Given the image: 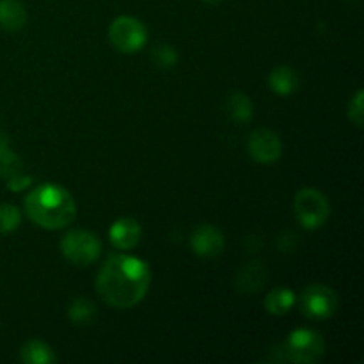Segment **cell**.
<instances>
[{
    "label": "cell",
    "instance_id": "21",
    "mask_svg": "<svg viewBox=\"0 0 364 364\" xmlns=\"http://www.w3.org/2000/svg\"><path fill=\"white\" fill-rule=\"evenodd\" d=\"M363 96L364 91L359 89L354 95V98L348 103V119L355 124L358 128L363 127V117H364V109H363Z\"/></svg>",
    "mask_w": 364,
    "mask_h": 364
},
{
    "label": "cell",
    "instance_id": "16",
    "mask_svg": "<svg viewBox=\"0 0 364 364\" xmlns=\"http://www.w3.org/2000/svg\"><path fill=\"white\" fill-rule=\"evenodd\" d=\"M226 110L230 114V117L237 123H247L249 119H252V102L249 100V96H245L244 92H231V96L226 102Z\"/></svg>",
    "mask_w": 364,
    "mask_h": 364
},
{
    "label": "cell",
    "instance_id": "7",
    "mask_svg": "<svg viewBox=\"0 0 364 364\" xmlns=\"http://www.w3.org/2000/svg\"><path fill=\"white\" fill-rule=\"evenodd\" d=\"M338 309V297L333 288L326 284H311L301 295V311L308 318L326 320Z\"/></svg>",
    "mask_w": 364,
    "mask_h": 364
},
{
    "label": "cell",
    "instance_id": "5",
    "mask_svg": "<svg viewBox=\"0 0 364 364\" xmlns=\"http://www.w3.org/2000/svg\"><path fill=\"white\" fill-rule=\"evenodd\" d=\"M60 252L73 265L87 267L95 263L102 255V242L91 231H70L60 240Z\"/></svg>",
    "mask_w": 364,
    "mask_h": 364
},
{
    "label": "cell",
    "instance_id": "4",
    "mask_svg": "<svg viewBox=\"0 0 364 364\" xmlns=\"http://www.w3.org/2000/svg\"><path fill=\"white\" fill-rule=\"evenodd\" d=\"M294 212L297 220L306 230H316L329 219L331 206L326 196L316 188H302L294 199Z\"/></svg>",
    "mask_w": 364,
    "mask_h": 364
},
{
    "label": "cell",
    "instance_id": "1",
    "mask_svg": "<svg viewBox=\"0 0 364 364\" xmlns=\"http://www.w3.org/2000/svg\"><path fill=\"white\" fill-rule=\"evenodd\" d=\"M151 287L148 263L130 255H112L96 277V291L103 302L116 309H130L144 301Z\"/></svg>",
    "mask_w": 364,
    "mask_h": 364
},
{
    "label": "cell",
    "instance_id": "20",
    "mask_svg": "<svg viewBox=\"0 0 364 364\" xmlns=\"http://www.w3.org/2000/svg\"><path fill=\"white\" fill-rule=\"evenodd\" d=\"M21 223V213L16 206L13 205H0V235L11 233L16 230Z\"/></svg>",
    "mask_w": 364,
    "mask_h": 364
},
{
    "label": "cell",
    "instance_id": "13",
    "mask_svg": "<svg viewBox=\"0 0 364 364\" xmlns=\"http://www.w3.org/2000/svg\"><path fill=\"white\" fill-rule=\"evenodd\" d=\"M267 270L259 263H249L238 272L237 288L244 294H256L265 284Z\"/></svg>",
    "mask_w": 364,
    "mask_h": 364
},
{
    "label": "cell",
    "instance_id": "12",
    "mask_svg": "<svg viewBox=\"0 0 364 364\" xmlns=\"http://www.w3.org/2000/svg\"><path fill=\"white\" fill-rule=\"evenodd\" d=\"M269 85L277 96H290L291 92L297 91L299 87V75L297 71L291 70L290 66H277L270 73Z\"/></svg>",
    "mask_w": 364,
    "mask_h": 364
},
{
    "label": "cell",
    "instance_id": "22",
    "mask_svg": "<svg viewBox=\"0 0 364 364\" xmlns=\"http://www.w3.org/2000/svg\"><path fill=\"white\" fill-rule=\"evenodd\" d=\"M31 183H32V178L25 176L23 173L16 174V176H13V178H9V180H7V187H9L11 191H14V192L23 191V188H27Z\"/></svg>",
    "mask_w": 364,
    "mask_h": 364
},
{
    "label": "cell",
    "instance_id": "15",
    "mask_svg": "<svg viewBox=\"0 0 364 364\" xmlns=\"http://www.w3.org/2000/svg\"><path fill=\"white\" fill-rule=\"evenodd\" d=\"M294 302H295V295L290 288H274L269 295L265 297V309L270 313V315H287L291 308H294Z\"/></svg>",
    "mask_w": 364,
    "mask_h": 364
},
{
    "label": "cell",
    "instance_id": "2",
    "mask_svg": "<svg viewBox=\"0 0 364 364\" xmlns=\"http://www.w3.org/2000/svg\"><path fill=\"white\" fill-rule=\"evenodd\" d=\"M23 210L28 219L45 230H63L77 217L73 196L60 185L45 183L28 192L23 199Z\"/></svg>",
    "mask_w": 364,
    "mask_h": 364
},
{
    "label": "cell",
    "instance_id": "10",
    "mask_svg": "<svg viewBox=\"0 0 364 364\" xmlns=\"http://www.w3.org/2000/svg\"><path fill=\"white\" fill-rule=\"evenodd\" d=\"M141 224L135 219H130V217L117 219L109 230L110 242L119 251H132L139 244V240H141Z\"/></svg>",
    "mask_w": 364,
    "mask_h": 364
},
{
    "label": "cell",
    "instance_id": "9",
    "mask_svg": "<svg viewBox=\"0 0 364 364\" xmlns=\"http://www.w3.org/2000/svg\"><path fill=\"white\" fill-rule=\"evenodd\" d=\"M191 244L198 256L213 258V256H219L224 251V235L215 226L203 224L192 233Z\"/></svg>",
    "mask_w": 364,
    "mask_h": 364
},
{
    "label": "cell",
    "instance_id": "3",
    "mask_svg": "<svg viewBox=\"0 0 364 364\" xmlns=\"http://www.w3.org/2000/svg\"><path fill=\"white\" fill-rule=\"evenodd\" d=\"M326 354V341L316 331L297 329L288 336L281 347L279 361L313 364Z\"/></svg>",
    "mask_w": 364,
    "mask_h": 364
},
{
    "label": "cell",
    "instance_id": "18",
    "mask_svg": "<svg viewBox=\"0 0 364 364\" xmlns=\"http://www.w3.org/2000/svg\"><path fill=\"white\" fill-rule=\"evenodd\" d=\"M151 60L160 70H171V68L176 66L178 53L173 46L166 45V43H159L151 48Z\"/></svg>",
    "mask_w": 364,
    "mask_h": 364
},
{
    "label": "cell",
    "instance_id": "6",
    "mask_svg": "<svg viewBox=\"0 0 364 364\" xmlns=\"http://www.w3.org/2000/svg\"><path fill=\"white\" fill-rule=\"evenodd\" d=\"M109 39L121 53H135L148 41L144 23L134 16H119L110 23Z\"/></svg>",
    "mask_w": 364,
    "mask_h": 364
},
{
    "label": "cell",
    "instance_id": "24",
    "mask_svg": "<svg viewBox=\"0 0 364 364\" xmlns=\"http://www.w3.org/2000/svg\"><path fill=\"white\" fill-rule=\"evenodd\" d=\"M205 2H208V4H219V2H223V0H205Z\"/></svg>",
    "mask_w": 364,
    "mask_h": 364
},
{
    "label": "cell",
    "instance_id": "19",
    "mask_svg": "<svg viewBox=\"0 0 364 364\" xmlns=\"http://www.w3.org/2000/svg\"><path fill=\"white\" fill-rule=\"evenodd\" d=\"M21 173V160L9 148L0 149V178L9 180Z\"/></svg>",
    "mask_w": 364,
    "mask_h": 364
},
{
    "label": "cell",
    "instance_id": "11",
    "mask_svg": "<svg viewBox=\"0 0 364 364\" xmlns=\"http://www.w3.org/2000/svg\"><path fill=\"white\" fill-rule=\"evenodd\" d=\"M27 23V11L18 0H0V27L20 31Z\"/></svg>",
    "mask_w": 364,
    "mask_h": 364
},
{
    "label": "cell",
    "instance_id": "14",
    "mask_svg": "<svg viewBox=\"0 0 364 364\" xmlns=\"http://www.w3.org/2000/svg\"><path fill=\"white\" fill-rule=\"evenodd\" d=\"M20 359L27 364H52L57 361V355L53 354L52 347L39 340H32L21 347Z\"/></svg>",
    "mask_w": 364,
    "mask_h": 364
},
{
    "label": "cell",
    "instance_id": "23",
    "mask_svg": "<svg viewBox=\"0 0 364 364\" xmlns=\"http://www.w3.org/2000/svg\"><path fill=\"white\" fill-rule=\"evenodd\" d=\"M6 148H9V139H7V135L4 132H0V149Z\"/></svg>",
    "mask_w": 364,
    "mask_h": 364
},
{
    "label": "cell",
    "instance_id": "8",
    "mask_svg": "<svg viewBox=\"0 0 364 364\" xmlns=\"http://www.w3.org/2000/svg\"><path fill=\"white\" fill-rule=\"evenodd\" d=\"M247 151L258 164H274L283 153V142L276 132L259 128L249 135Z\"/></svg>",
    "mask_w": 364,
    "mask_h": 364
},
{
    "label": "cell",
    "instance_id": "17",
    "mask_svg": "<svg viewBox=\"0 0 364 364\" xmlns=\"http://www.w3.org/2000/svg\"><path fill=\"white\" fill-rule=\"evenodd\" d=\"M68 316L75 326H91L96 318V306L89 299H75L68 309Z\"/></svg>",
    "mask_w": 364,
    "mask_h": 364
}]
</instances>
